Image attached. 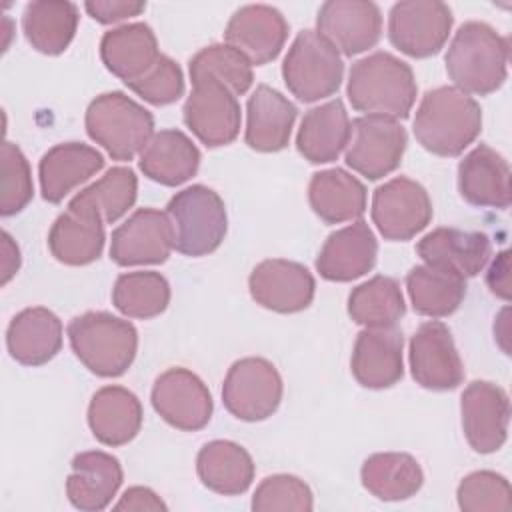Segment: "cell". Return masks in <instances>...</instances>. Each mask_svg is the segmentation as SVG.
I'll return each mask as SVG.
<instances>
[{
  "mask_svg": "<svg viewBox=\"0 0 512 512\" xmlns=\"http://www.w3.org/2000/svg\"><path fill=\"white\" fill-rule=\"evenodd\" d=\"M0 170H2V188H0V214L12 216L26 208L34 196L32 172L22 150L4 142L0 148Z\"/></svg>",
  "mask_w": 512,
  "mask_h": 512,
  "instance_id": "43",
  "label": "cell"
},
{
  "mask_svg": "<svg viewBox=\"0 0 512 512\" xmlns=\"http://www.w3.org/2000/svg\"><path fill=\"white\" fill-rule=\"evenodd\" d=\"M86 12L100 24H114L144 12L146 2L138 0H90L84 4Z\"/></svg>",
  "mask_w": 512,
  "mask_h": 512,
  "instance_id": "46",
  "label": "cell"
},
{
  "mask_svg": "<svg viewBox=\"0 0 512 512\" xmlns=\"http://www.w3.org/2000/svg\"><path fill=\"white\" fill-rule=\"evenodd\" d=\"M458 188L472 206L508 208L512 198L508 160L488 144H478L458 164Z\"/></svg>",
  "mask_w": 512,
  "mask_h": 512,
  "instance_id": "22",
  "label": "cell"
},
{
  "mask_svg": "<svg viewBox=\"0 0 512 512\" xmlns=\"http://www.w3.org/2000/svg\"><path fill=\"white\" fill-rule=\"evenodd\" d=\"M408 136L404 126L386 116H360L350 124V140L346 144V164L366 176L378 180L394 172L404 156Z\"/></svg>",
  "mask_w": 512,
  "mask_h": 512,
  "instance_id": "9",
  "label": "cell"
},
{
  "mask_svg": "<svg viewBox=\"0 0 512 512\" xmlns=\"http://www.w3.org/2000/svg\"><path fill=\"white\" fill-rule=\"evenodd\" d=\"M316 32L344 56L360 54L382 36V14L374 2L328 0L316 16Z\"/></svg>",
  "mask_w": 512,
  "mask_h": 512,
  "instance_id": "18",
  "label": "cell"
},
{
  "mask_svg": "<svg viewBox=\"0 0 512 512\" xmlns=\"http://www.w3.org/2000/svg\"><path fill=\"white\" fill-rule=\"evenodd\" d=\"M192 84L202 80H216L230 88L236 96L250 90L254 74L252 64L228 44H210L196 52L188 64Z\"/></svg>",
  "mask_w": 512,
  "mask_h": 512,
  "instance_id": "41",
  "label": "cell"
},
{
  "mask_svg": "<svg viewBox=\"0 0 512 512\" xmlns=\"http://www.w3.org/2000/svg\"><path fill=\"white\" fill-rule=\"evenodd\" d=\"M78 6L64 0L30 2L22 14V30L28 44L48 56L62 54L78 28Z\"/></svg>",
  "mask_w": 512,
  "mask_h": 512,
  "instance_id": "36",
  "label": "cell"
},
{
  "mask_svg": "<svg viewBox=\"0 0 512 512\" xmlns=\"http://www.w3.org/2000/svg\"><path fill=\"white\" fill-rule=\"evenodd\" d=\"M104 224L100 214L68 204L48 232L52 256L68 266H86L98 260L106 240Z\"/></svg>",
  "mask_w": 512,
  "mask_h": 512,
  "instance_id": "26",
  "label": "cell"
},
{
  "mask_svg": "<svg viewBox=\"0 0 512 512\" xmlns=\"http://www.w3.org/2000/svg\"><path fill=\"white\" fill-rule=\"evenodd\" d=\"M402 346L404 338L396 326L364 328L356 336L350 360L356 382L372 390L394 386L404 374Z\"/></svg>",
  "mask_w": 512,
  "mask_h": 512,
  "instance_id": "20",
  "label": "cell"
},
{
  "mask_svg": "<svg viewBox=\"0 0 512 512\" xmlns=\"http://www.w3.org/2000/svg\"><path fill=\"white\" fill-rule=\"evenodd\" d=\"M404 312L400 284L390 276H374L358 284L348 296V314L364 328L396 326Z\"/></svg>",
  "mask_w": 512,
  "mask_h": 512,
  "instance_id": "38",
  "label": "cell"
},
{
  "mask_svg": "<svg viewBox=\"0 0 512 512\" xmlns=\"http://www.w3.org/2000/svg\"><path fill=\"white\" fill-rule=\"evenodd\" d=\"M376 256L378 242L372 228L364 220H354L326 238L316 258V270L324 280L350 282L370 272Z\"/></svg>",
  "mask_w": 512,
  "mask_h": 512,
  "instance_id": "21",
  "label": "cell"
},
{
  "mask_svg": "<svg viewBox=\"0 0 512 512\" xmlns=\"http://www.w3.org/2000/svg\"><path fill=\"white\" fill-rule=\"evenodd\" d=\"M138 166L144 176L162 186H180L198 172L200 150L184 132L160 130L140 152Z\"/></svg>",
  "mask_w": 512,
  "mask_h": 512,
  "instance_id": "31",
  "label": "cell"
},
{
  "mask_svg": "<svg viewBox=\"0 0 512 512\" xmlns=\"http://www.w3.org/2000/svg\"><path fill=\"white\" fill-rule=\"evenodd\" d=\"M114 510H166V504L154 490L146 486H132L120 496Z\"/></svg>",
  "mask_w": 512,
  "mask_h": 512,
  "instance_id": "47",
  "label": "cell"
},
{
  "mask_svg": "<svg viewBox=\"0 0 512 512\" xmlns=\"http://www.w3.org/2000/svg\"><path fill=\"white\" fill-rule=\"evenodd\" d=\"M462 428L472 450L492 454L508 438L510 400L504 388L488 380L470 382L460 398Z\"/></svg>",
  "mask_w": 512,
  "mask_h": 512,
  "instance_id": "14",
  "label": "cell"
},
{
  "mask_svg": "<svg viewBox=\"0 0 512 512\" xmlns=\"http://www.w3.org/2000/svg\"><path fill=\"white\" fill-rule=\"evenodd\" d=\"M196 472L206 488L216 494H244L254 480L252 456L232 440H212L196 456Z\"/></svg>",
  "mask_w": 512,
  "mask_h": 512,
  "instance_id": "34",
  "label": "cell"
},
{
  "mask_svg": "<svg viewBox=\"0 0 512 512\" xmlns=\"http://www.w3.org/2000/svg\"><path fill=\"white\" fill-rule=\"evenodd\" d=\"M432 220V202L422 184L396 176L374 190L372 222L386 240H410Z\"/></svg>",
  "mask_w": 512,
  "mask_h": 512,
  "instance_id": "11",
  "label": "cell"
},
{
  "mask_svg": "<svg viewBox=\"0 0 512 512\" xmlns=\"http://www.w3.org/2000/svg\"><path fill=\"white\" fill-rule=\"evenodd\" d=\"M248 288L254 302L262 308L294 314L310 306L316 282L306 266L284 258H270L252 270Z\"/></svg>",
  "mask_w": 512,
  "mask_h": 512,
  "instance_id": "17",
  "label": "cell"
},
{
  "mask_svg": "<svg viewBox=\"0 0 512 512\" xmlns=\"http://www.w3.org/2000/svg\"><path fill=\"white\" fill-rule=\"evenodd\" d=\"M508 38L486 22H464L446 52V72L454 86L466 94L496 92L508 74Z\"/></svg>",
  "mask_w": 512,
  "mask_h": 512,
  "instance_id": "3",
  "label": "cell"
},
{
  "mask_svg": "<svg viewBox=\"0 0 512 512\" xmlns=\"http://www.w3.org/2000/svg\"><path fill=\"white\" fill-rule=\"evenodd\" d=\"M104 166V156L82 142H64L50 148L40 164V192L46 202H62L76 186L90 180Z\"/></svg>",
  "mask_w": 512,
  "mask_h": 512,
  "instance_id": "25",
  "label": "cell"
},
{
  "mask_svg": "<svg viewBox=\"0 0 512 512\" xmlns=\"http://www.w3.org/2000/svg\"><path fill=\"white\" fill-rule=\"evenodd\" d=\"M362 486L378 500L398 502L414 496L424 482L418 460L406 452H378L364 460Z\"/></svg>",
  "mask_w": 512,
  "mask_h": 512,
  "instance_id": "37",
  "label": "cell"
},
{
  "mask_svg": "<svg viewBox=\"0 0 512 512\" xmlns=\"http://www.w3.org/2000/svg\"><path fill=\"white\" fill-rule=\"evenodd\" d=\"M88 426L106 446L128 444L142 428V404L124 386H104L90 400Z\"/></svg>",
  "mask_w": 512,
  "mask_h": 512,
  "instance_id": "30",
  "label": "cell"
},
{
  "mask_svg": "<svg viewBox=\"0 0 512 512\" xmlns=\"http://www.w3.org/2000/svg\"><path fill=\"white\" fill-rule=\"evenodd\" d=\"M350 118L342 100H330L308 110L300 122L296 148L312 164H326L340 156L350 140Z\"/></svg>",
  "mask_w": 512,
  "mask_h": 512,
  "instance_id": "32",
  "label": "cell"
},
{
  "mask_svg": "<svg viewBox=\"0 0 512 512\" xmlns=\"http://www.w3.org/2000/svg\"><path fill=\"white\" fill-rule=\"evenodd\" d=\"M170 284L160 272H124L112 288V304L128 318H154L168 308Z\"/></svg>",
  "mask_w": 512,
  "mask_h": 512,
  "instance_id": "39",
  "label": "cell"
},
{
  "mask_svg": "<svg viewBox=\"0 0 512 512\" xmlns=\"http://www.w3.org/2000/svg\"><path fill=\"white\" fill-rule=\"evenodd\" d=\"M412 68L390 52H374L352 64L346 94L354 110L366 116L408 118L416 102Z\"/></svg>",
  "mask_w": 512,
  "mask_h": 512,
  "instance_id": "2",
  "label": "cell"
},
{
  "mask_svg": "<svg viewBox=\"0 0 512 512\" xmlns=\"http://www.w3.org/2000/svg\"><path fill=\"white\" fill-rule=\"evenodd\" d=\"M414 136L436 156L462 154L482 130L480 104L456 86L428 90L414 116Z\"/></svg>",
  "mask_w": 512,
  "mask_h": 512,
  "instance_id": "1",
  "label": "cell"
},
{
  "mask_svg": "<svg viewBox=\"0 0 512 512\" xmlns=\"http://www.w3.org/2000/svg\"><path fill=\"white\" fill-rule=\"evenodd\" d=\"M138 194V178L132 168L114 166L100 180L80 190L70 206L86 208L102 216L106 224L122 218L136 202Z\"/></svg>",
  "mask_w": 512,
  "mask_h": 512,
  "instance_id": "40",
  "label": "cell"
},
{
  "mask_svg": "<svg viewBox=\"0 0 512 512\" xmlns=\"http://www.w3.org/2000/svg\"><path fill=\"white\" fill-rule=\"evenodd\" d=\"M174 248V226L166 212L138 208L124 220L110 240V258L118 266L162 264Z\"/></svg>",
  "mask_w": 512,
  "mask_h": 512,
  "instance_id": "15",
  "label": "cell"
},
{
  "mask_svg": "<svg viewBox=\"0 0 512 512\" xmlns=\"http://www.w3.org/2000/svg\"><path fill=\"white\" fill-rule=\"evenodd\" d=\"M150 400L164 422L184 432H196L212 418V394L202 378L188 368L162 372L154 380Z\"/></svg>",
  "mask_w": 512,
  "mask_h": 512,
  "instance_id": "13",
  "label": "cell"
},
{
  "mask_svg": "<svg viewBox=\"0 0 512 512\" xmlns=\"http://www.w3.org/2000/svg\"><path fill=\"white\" fill-rule=\"evenodd\" d=\"M288 90L302 102H316L338 92L344 76L340 52L316 30H302L282 64Z\"/></svg>",
  "mask_w": 512,
  "mask_h": 512,
  "instance_id": "7",
  "label": "cell"
},
{
  "mask_svg": "<svg viewBox=\"0 0 512 512\" xmlns=\"http://www.w3.org/2000/svg\"><path fill=\"white\" fill-rule=\"evenodd\" d=\"M410 370L428 390H454L464 378L462 358L446 324L424 322L410 338Z\"/></svg>",
  "mask_w": 512,
  "mask_h": 512,
  "instance_id": "16",
  "label": "cell"
},
{
  "mask_svg": "<svg viewBox=\"0 0 512 512\" xmlns=\"http://www.w3.org/2000/svg\"><path fill=\"white\" fill-rule=\"evenodd\" d=\"M452 24V10L444 2H396L388 14V38L400 52L412 58H428L444 48Z\"/></svg>",
  "mask_w": 512,
  "mask_h": 512,
  "instance_id": "10",
  "label": "cell"
},
{
  "mask_svg": "<svg viewBox=\"0 0 512 512\" xmlns=\"http://www.w3.org/2000/svg\"><path fill=\"white\" fill-rule=\"evenodd\" d=\"M20 268V250L14 244L12 236L8 232H2V284H8V280L18 272Z\"/></svg>",
  "mask_w": 512,
  "mask_h": 512,
  "instance_id": "49",
  "label": "cell"
},
{
  "mask_svg": "<svg viewBox=\"0 0 512 512\" xmlns=\"http://www.w3.org/2000/svg\"><path fill=\"white\" fill-rule=\"evenodd\" d=\"M160 56L156 36L144 22L112 28L104 32L100 40V58L104 66L124 84L142 78Z\"/></svg>",
  "mask_w": 512,
  "mask_h": 512,
  "instance_id": "28",
  "label": "cell"
},
{
  "mask_svg": "<svg viewBox=\"0 0 512 512\" xmlns=\"http://www.w3.org/2000/svg\"><path fill=\"white\" fill-rule=\"evenodd\" d=\"M6 346L16 362L42 366L62 348V322L44 306L24 308L8 324Z\"/></svg>",
  "mask_w": 512,
  "mask_h": 512,
  "instance_id": "27",
  "label": "cell"
},
{
  "mask_svg": "<svg viewBox=\"0 0 512 512\" xmlns=\"http://www.w3.org/2000/svg\"><path fill=\"white\" fill-rule=\"evenodd\" d=\"M284 384L272 362L266 358L236 360L222 384V402L226 410L244 422L270 418L282 400Z\"/></svg>",
  "mask_w": 512,
  "mask_h": 512,
  "instance_id": "8",
  "label": "cell"
},
{
  "mask_svg": "<svg viewBox=\"0 0 512 512\" xmlns=\"http://www.w3.org/2000/svg\"><path fill=\"white\" fill-rule=\"evenodd\" d=\"M456 498L464 512H508L512 508L508 480L492 470H476L464 476Z\"/></svg>",
  "mask_w": 512,
  "mask_h": 512,
  "instance_id": "42",
  "label": "cell"
},
{
  "mask_svg": "<svg viewBox=\"0 0 512 512\" xmlns=\"http://www.w3.org/2000/svg\"><path fill=\"white\" fill-rule=\"evenodd\" d=\"M122 478V466L112 454L102 450L80 452L72 458V472L66 478V496L74 508L98 512L112 502Z\"/></svg>",
  "mask_w": 512,
  "mask_h": 512,
  "instance_id": "23",
  "label": "cell"
},
{
  "mask_svg": "<svg viewBox=\"0 0 512 512\" xmlns=\"http://www.w3.org/2000/svg\"><path fill=\"white\" fill-rule=\"evenodd\" d=\"M314 508L312 490L304 480L292 474H274L266 476L254 496H252V510L268 512V510H296L308 512Z\"/></svg>",
  "mask_w": 512,
  "mask_h": 512,
  "instance_id": "44",
  "label": "cell"
},
{
  "mask_svg": "<svg viewBox=\"0 0 512 512\" xmlns=\"http://www.w3.org/2000/svg\"><path fill=\"white\" fill-rule=\"evenodd\" d=\"M184 102V124L208 148L228 146L240 132V102L236 94L216 80L192 84Z\"/></svg>",
  "mask_w": 512,
  "mask_h": 512,
  "instance_id": "12",
  "label": "cell"
},
{
  "mask_svg": "<svg viewBox=\"0 0 512 512\" xmlns=\"http://www.w3.org/2000/svg\"><path fill=\"white\" fill-rule=\"evenodd\" d=\"M86 132L114 160L128 162L154 136V118L124 92L96 96L86 110Z\"/></svg>",
  "mask_w": 512,
  "mask_h": 512,
  "instance_id": "5",
  "label": "cell"
},
{
  "mask_svg": "<svg viewBox=\"0 0 512 512\" xmlns=\"http://www.w3.org/2000/svg\"><path fill=\"white\" fill-rule=\"evenodd\" d=\"M296 106L278 90L260 84L246 104V144L256 152H278L290 142Z\"/></svg>",
  "mask_w": 512,
  "mask_h": 512,
  "instance_id": "24",
  "label": "cell"
},
{
  "mask_svg": "<svg viewBox=\"0 0 512 512\" xmlns=\"http://www.w3.org/2000/svg\"><path fill=\"white\" fill-rule=\"evenodd\" d=\"M424 264L450 268L458 274L476 276L488 262L492 244L484 232L458 228H436L416 244Z\"/></svg>",
  "mask_w": 512,
  "mask_h": 512,
  "instance_id": "29",
  "label": "cell"
},
{
  "mask_svg": "<svg viewBox=\"0 0 512 512\" xmlns=\"http://www.w3.org/2000/svg\"><path fill=\"white\" fill-rule=\"evenodd\" d=\"M288 38V22L280 10L268 4L238 8L224 30L228 46L238 50L250 64L262 66L278 58Z\"/></svg>",
  "mask_w": 512,
  "mask_h": 512,
  "instance_id": "19",
  "label": "cell"
},
{
  "mask_svg": "<svg viewBox=\"0 0 512 512\" xmlns=\"http://www.w3.org/2000/svg\"><path fill=\"white\" fill-rule=\"evenodd\" d=\"M166 214L174 226V248L184 256H206L214 252L228 230L224 200L204 184L176 192Z\"/></svg>",
  "mask_w": 512,
  "mask_h": 512,
  "instance_id": "6",
  "label": "cell"
},
{
  "mask_svg": "<svg viewBox=\"0 0 512 512\" xmlns=\"http://www.w3.org/2000/svg\"><path fill=\"white\" fill-rule=\"evenodd\" d=\"M126 86L148 104L166 106L184 94V76L180 66L162 54L160 60L142 78Z\"/></svg>",
  "mask_w": 512,
  "mask_h": 512,
  "instance_id": "45",
  "label": "cell"
},
{
  "mask_svg": "<svg viewBox=\"0 0 512 512\" xmlns=\"http://www.w3.org/2000/svg\"><path fill=\"white\" fill-rule=\"evenodd\" d=\"M406 288L412 308L430 318L450 316L466 296L464 276L436 264L414 266L406 276Z\"/></svg>",
  "mask_w": 512,
  "mask_h": 512,
  "instance_id": "35",
  "label": "cell"
},
{
  "mask_svg": "<svg viewBox=\"0 0 512 512\" xmlns=\"http://www.w3.org/2000/svg\"><path fill=\"white\" fill-rule=\"evenodd\" d=\"M308 200L322 222H352L360 220L366 210V188L346 170L330 168L312 176L308 184Z\"/></svg>",
  "mask_w": 512,
  "mask_h": 512,
  "instance_id": "33",
  "label": "cell"
},
{
  "mask_svg": "<svg viewBox=\"0 0 512 512\" xmlns=\"http://www.w3.org/2000/svg\"><path fill=\"white\" fill-rule=\"evenodd\" d=\"M508 270H510V254L504 250L494 258V262L488 270V276H486V282H488L492 294H496L502 300L510 298V274H508Z\"/></svg>",
  "mask_w": 512,
  "mask_h": 512,
  "instance_id": "48",
  "label": "cell"
},
{
  "mask_svg": "<svg viewBox=\"0 0 512 512\" xmlns=\"http://www.w3.org/2000/svg\"><path fill=\"white\" fill-rule=\"evenodd\" d=\"M68 340L76 358L96 376H122L134 362L138 332L110 312H86L70 320Z\"/></svg>",
  "mask_w": 512,
  "mask_h": 512,
  "instance_id": "4",
  "label": "cell"
}]
</instances>
